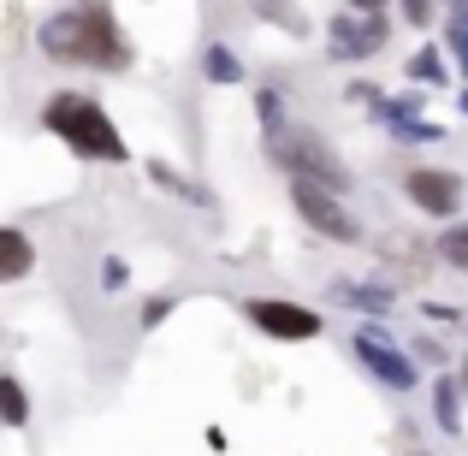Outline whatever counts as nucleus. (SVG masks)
Instances as JSON below:
<instances>
[{"label": "nucleus", "mask_w": 468, "mask_h": 456, "mask_svg": "<svg viewBox=\"0 0 468 456\" xmlns=\"http://www.w3.org/2000/svg\"><path fill=\"white\" fill-rule=\"evenodd\" d=\"M42 54L59 59V66H90V71H119L131 59V42L119 30L113 6H59L54 18L42 24Z\"/></svg>", "instance_id": "nucleus-1"}, {"label": "nucleus", "mask_w": 468, "mask_h": 456, "mask_svg": "<svg viewBox=\"0 0 468 456\" xmlns=\"http://www.w3.org/2000/svg\"><path fill=\"white\" fill-rule=\"evenodd\" d=\"M42 125L54 131L59 143H66L71 154H83V160H125V137H119V125L101 113V101H90V95H48V107H42Z\"/></svg>", "instance_id": "nucleus-2"}, {"label": "nucleus", "mask_w": 468, "mask_h": 456, "mask_svg": "<svg viewBox=\"0 0 468 456\" xmlns=\"http://www.w3.org/2000/svg\"><path fill=\"white\" fill-rule=\"evenodd\" d=\"M273 149V160L291 172V178H303V184H320V190H332V196H344L350 190V166H344L338 154L326 149V143L314 137V131H297L291 125L279 143H267Z\"/></svg>", "instance_id": "nucleus-3"}, {"label": "nucleus", "mask_w": 468, "mask_h": 456, "mask_svg": "<svg viewBox=\"0 0 468 456\" xmlns=\"http://www.w3.org/2000/svg\"><path fill=\"white\" fill-rule=\"evenodd\" d=\"M332 59H374L379 48H386V36H391V12L386 6H344V12H332Z\"/></svg>", "instance_id": "nucleus-4"}, {"label": "nucleus", "mask_w": 468, "mask_h": 456, "mask_svg": "<svg viewBox=\"0 0 468 456\" xmlns=\"http://www.w3.org/2000/svg\"><path fill=\"white\" fill-rule=\"evenodd\" d=\"M243 314H250V326H261L267 338H279V344H309V338H320V314H314V308H303V302L255 297V302H243Z\"/></svg>", "instance_id": "nucleus-5"}, {"label": "nucleus", "mask_w": 468, "mask_h": 456, "mask_svg": "<svg viewBox=\"0 0 468 456\" xmlns=\"http://www.w3.org/2000/svg\"><path fill=\"white\" fill-rule=\"evenodd\" d=\"M291 202H297V214L309 219V226L320 231V238H338V243H356V238H362V226L350 219V207H344L332 190H320V184H303V178H291Z\"/></svg>", "instance_id": "nucleus-6"}, {"label": "nucleus", "mask_w": 468, "mask_h": 456, "mask_svg": "<svg viewBox=\"0 0 468 456\" xmlns=\"http://www.w3.org/2000/svg\"><path fill=\"white\" fill-rule=\"evenodd\" d=\"M403 190H410V202L421 207V214H439V219L463 207V178L445 172V166H415L410 178H403Z\"/></svg>", "instance_id": "nucleus-7"}, {"label": "nucleus", "mask_w": 468, "mask_h": 456, "mask_svg": "<svg viewBox=\"0 0 468 456\" xmlns=\"http://www.w3.org/2000/svg\"><path fill=\"white\" fill-rule=\"evenodd\" d=\"M356 355H362L367 367H374V379H386L391 391H415L421 386V374H415V362L403 350H391V344H379V326L356 332Z\"/></svg>", "instance_id": "nucleus-8"}, {"label": "nucleus", "mask_w": 468, "mask_h": 456, "mask_svg": "<svg viewBox=\"0 0 468 456\" xmlns=\"http://www.w3.org/2000/svg\"><path fill=\"white\" fill-rule=\"evenodd\" d=\"M30 267H36L30 238H24V231H12V226H0V285H6V279H24Z\"/></svg>", "instance_id": "nucleus-9"}, {"label": "nucleus", "mask_w": 468, "mask_h": 456, "mask_svg": "<svg viewBox=\"0 0 468 456\" xmlns=\"http://www.w3.org/2000/svg\"><path fill=\"white\" fill-rule=\"evenodd\" d=\"M332 302H350V308H367V314H386L391 302V285H338V279H332Z\"/></svg>", "instance_id": "nucleus-10"}, {"label": "nucleus", "mask_w": 468, "mask_h": 456, "mask_svg": "<svg viewBox=\"0 0 468 456\" xmlns=\"http://www.w3.org/2000/svg\"><path fill=\"white\" fill-rule=\"evenodd\" d=\"M202 78L207 83H243V59L231 54L226 42H207L202 48Z\"/></svg>", "instance_id": "nucleus-11"}, {"label": "nucleus", "mask_w": 468, "mask_h": 456, "mask_svg": "<svg viewBox=\"0 0 468 456\" xmlns=\"http://www.w3.org/2000/svg\"><path fill=\"white\" fill-rule=\"evenodd\" d=\"M149 178H154V184H166L172 196H184V202H196V207H214V196H207L202 184H190L178 166H166V160H149Z\"/></svg>", "instance_id": "nucleus-12"}, {"label": "nucleus", "mask_w": 468, "mask_h": 456, "mask_svg": "<svg viewBox=\"0 0 468 456\" xmlns=\"http://www.w3.org/2000/svg\"><path fill=\"white\" fill-rule=\"evenodd\" d=\"M0 421H6V427L30 421V398H24V386L12 374H0Z\"/></svg>", "instance_id": "nucleus-13"}, {"label": "nucleus", "mask_w": 468, "mask_h": 456, "mask_svg": "<svg viewBox=\"0 0 468 456\" xmlns=\"http://www.w3.org/2000/svg\"><path fill=\"white\" fill-rule=\"evenodd\" d=\"M433 403H439V427H445V433H463V403H457V379H445V374H439V379H433Z\"/></svg>", "instance_id": "nucleus-14"}, {"label": "nucleus", "mask_w": 468, "mask_h": 456, "mask_svg": "<svg viewBox=\"0 0 468 456\" xmlns=\"http://www.w3.org/2000/svg\"><path fill=\"white\" fill-rule=\"evenodd\" d=\"M410 78L415 83H445V54H439V48H421V54H410Z\"/></svg>", "instance_id": "nucleus-15"}, {"label": "nucleus", "mask_w": 468, "mask_h": 456, "mask_svg": "<svg viewBox=\"0 0 468 456\" xmlns=\"http://www.w3.org/2000/svg\"><path fill=\"white\" fill-rule=\"evenodd\" d=\"M439 255H445L457 273H468V226H451V231H439Z\"/></svg>", "instance_id": "nucleus-16"}, {"label": "nucleus", "mask_w": 468, "mask_h": 456, "mask_svg": "<svg viewBox=\"0 0 468 456\" xmlns=\"http://www.w3.org/2000/svg\"><path fill=\"white\" fill-rule=\"evenodd\" d=\"M391 137H398V143H439L445 131H439V125H427V119H410V125H398Z\"/></svg>", "instance_id": "nucleus-17"}, {"label": "nucleus", "mask_w": 468, "mask_h": 456, "mask_svg": "<svg viewBox=\"0 0 468 456\" xmlns=\"http://www.w3.org/2000/svg\"><path fill=\"white\" fill-rule=\"evenodd\" d=\"M125 279H131V267L119 261V255H107V261H101V285L107 291H125Z\"/></svg>", "instance_id": "nucleus-18"}, {"label": "nucleus", "mask_w": 468, "mask_h": 456, "mask_svg": "<svg viewBox=\"0 0 468 456\" xmlns=\"http://www.w3.org/2000/svg\"><path fill=\"white\" fill-rule=\"evenodd\" d=\"M445 42H451V54H457L463 78H468V30H457V24H451V30H445Z\"/></svg>", "instance_id": "nucleus-19"}, {"label": "nucleus", "mask_w": 468, "mask_h": 456, "mask_svg": "<svg viewBox=\"0 0 468 456\" xmlns=\"http://www.w3.org/2000/svg\"><path fill=\"white\" fill-rule=\"evenodd\" d=\"M166 314H172V297H154V302H143V326H160Z\"/></svg>", "instance_id": "nucleus-20"}, {"label": "nucleus", "mask_w": 468, "mask_h": 456, "mask_svg": "<svg viewBox=\"0 0 468 456\" xmlns=\"http://www.w3.org/2000/svg\"><path fill=\"white\" fill-rule=\"evenodd\" d=\"M451 24H457V30H468V6H451Z\"/></svg>", "instance_id": "nucleus-21"}, {"label": "nucleus", "mask_w": 468, "mask_h": 456, "mask_svg": "<svg viewBox=\"0 0 468 456\" xmlns=\"http://www.w3.org/2000/svg\"><path fill=\"white\" fill-rule=\"evenodd\" d=\"M463 113H468V90H463Z\"/></svg>", "instance_id": "nucleus-22"}, {"label": "nucleus", "mask_w": 468, "mask_h": 456, "mask_svg": "<svg viewBox=\"0 0 468 456\" xmlns=\"http://www.w3.org/2000/svg\"><path fill=\"white\" fill-rule=\"evenodd\" d=\"M415 456H427V451H415Z\"/></svg>", "instance_id": "nucleus-23"}]
</instances>
